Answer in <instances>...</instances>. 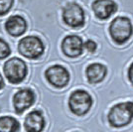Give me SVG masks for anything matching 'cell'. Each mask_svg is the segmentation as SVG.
Listing matches in <instances>:
<instances>
[{
    "label": "cell",
    "mask_w": 133,
    "mask_h": 132,
    "mask_svg": "<svg viewBox=\"0 0 133 132\" xmlns=\"http://www.w3.org/2000/svg\"><path fill=\"white\" fill-rule=\"evenodd\" d=\"M107 120L113 128H122L129 125L133 120V101L114 104L107 114Z\"/></svg>",
    "instance_id": "cell-1"
},
{
    "label": "cell",
    "mask_w": 133,
    "mask_h": 132,
    "mask_svg": "<svg viewBox=\"0 0 133 132\" xmlns=\"http://www.w3.org/2000/svg\"><path fill=\"white\" fill-rule=\"evenodd\" d=\"M109 34L115 44L123 45L126 43L133 34L131 20L125 16H118L114 18L109 25Z\"/></svg>",
    "instance_id": "cell-2"
},
{
    "label": "cell",
    "mask_w": 133,
    "mask_h": 132,
    "mask_svg": "<svg viewBox=\"0 0 133 132\" xmlns=\"http://www.w3.org/2000/svg\"><path fill=\"white\" fill-rule=\"evenodd\" d=\"M3 72L9 83L13 84L22 83L27 76L28 69L26 63L19 58H11L3 66Z\"/></svg>",
    "instance_id": "cell-3"
},
{
    "label": "cell",
    "mask_w": 133,
    "mask_h": 132,
    "mask_svg": "<svg viewBox=\"0 0 133 132\" xmlns=\"http://www.w3.org/2000/svg\"><path fill=\"white\" fill-rule=\"evenodd\" d=\"M91 106L92 97L83 89H77L72 91L69 97V108L76 115L83 116L87 114Z\"/></svg>",
    "instance_id": "cell-4"
},
{
    "label": "cell",
    "mask_w": 133,
    "mask_h": 132,
    "mask_svg": "<svg viewBox=\"0 0 133 132\" xmlns=\"http://www.w3.org/2000/svg\"><path fill=\"white\" fill-rule=\"evenodd\" d=\"M18 51L23 57L30 60H36L44 54L45 46L39 37L27 36L19 41Z\"/></svg>",
    "instance_id": "cell-5"
},
{
    "label": "cell",
    "mask_w": 133,
    "mask_h": 132,
    "mask_svg": "<svg viewBox=\"0 0 133 132\" xmlns=\"http://www.w3.org/2000/svg\"><path fill=\"white\" fill-rule=\"evenodd\" d=\"M64 22L72 28H81L84 25L85 15L83 7L76 2L68 3L62 12Z\"/></svg>",
    "instance_id": "cell-6"
},
{
    "label": "cell",
    "mask_w": 133,
    "mask_h": 132,
    "mask_svg": "<svg viewBox=\"0 0 133 132\" xmlns=\"http://www.w3.org/2000/svg\"><path fill=\"white\" fill-rule=\"evenodd\" d=\"M45 77L51 85L57 88H65L70 82V74L65 67L61 65H54L47 69Z\"/></svg>",
    "instance_id": "cell-7"
},
{
    "label": "cell",
    "mask_w": 133,
    "mask_h": 132,
    "mask_svg": "<svg viewBox=\"0 0 133 132\" xmlns=\"http://www.w3.org/2000/svg\"><path fill=\"white\" fill-rule=\"evenodd\" d=\"M13 107L17 114H22L35 102V94L31 88H21L13 95Z\"/></svg>",
    "instance_id": "cell-8"
},
{
    "label": "cell",
    "mask_w": 133,
    "mask_h": 132,
    "mask_svg": "<svg viewBox=\"0 0 133 132\" xmlns=\"http://www.w3.org/2000/svg\"><path fill=\"white\" fill-rule=\"evenodd\" d=\"M63 53L69 58H78L83 52V39L78 35H68L62 41Z\"/></svg>",
    "instance_id": "cell-9"
},
{
    "label": "cell",
    "mask_w": 133,
    "mask_h": 132,
    "mask_svg": "<svg viewBox=\"0 0 133 132\" xmlns=\"http://www.w3.org/2000/svg\"><path fill=\"white\" fill-rule=\"evenodd\" d=\"M91 8L96 18L106 20L117 11V4L113 0H94Z\"/></svg>",
    "instance_id": "cell-10"
},
{
    "label": "cell",
    "mask_w": 133,
    "mask_h": 132,
    "mask_svg": "<svg viewBox=\"0 0 133 132\" xmlns=\"http://www.w3.org/2000/svg\"><path fill=\"white\" fill-rule=\"evenodd\" d=\"M46 121L44 115L40 110H33L29 112L24 121L26 132H42L44 130Z\"/></svg>",
    "instance_id": "cell-11"
},
{
    "label": "cell",
    "mask_w": 133,
    "mask_h": 132,
    "mask_svg": "<svg viewBox=\"0 0 133 132\" xmlns=\"http://www.w3.org/2000/svg\"><path fill=\"white\" fill-rule=\"evenodd\" d=\"M5 30L13 37H19L26 32L27 22L21 15H13L6 20Z\"/></svg>",
    "instance_id": "cell-12"
},
{
    "label": "cell",
    "mask_w": 133,
    "mask_h": 132,
    "mask_svg": "<svg viewBox=\"0 0 133 132\" xmlns=\"http://www.w3.org/2000/svg\"><path fill=\"white\" fill-rule=\"evenodd\" d=\"M107 75V68L103 64L100 63H92L87 67L85 76L89 83H101Z\"/></svg>",
    "instance_id": "cell-13"
},
{
    "label": "cell",
    "mask_w": 133,
    "mask_h": 132,
    "mask_svg": "<svg viewBox=\"0 0 133 132\" xmlns=\"http://www.w3.org/2000/svg\"><path fill=\"white\" fill-rule=\"evenodd\" d=\"M20 130V123L12 116L0 117V132H18Z\"/></svg>",
    "instance_id": "cell-14"
},
{
    "label": "cell",
    "mask_w": 133,
    "mask_h": 132,
    "mask_svg": "<svg viewBox=\"0 0 133 132\" xmlns=\"http://www.w3.org/2000/svg\"><path fill=\"white\" fill-rule=\"evenodd\" d=\"M10 54H11V49L9 44L5 40L0 38V60L6 59Z\"/></svg>",
    "instance_id": "cell-15"
},
{
    "label": "cell",
    "mask_w": 133,
    "mask_h": 132,
    "mask_svg": "<svg viewBox=\"0 0 133 132\" xmlns=\"http://www.w3.org/2000/svg\"><path fill=\"white\" fill-rule=\"evenodd\" d=\"M14 0H0V16H4L11 10Z\"/></svg>",
    "instance_id": "cell-16"
},
{
    "label": "cell",
    "mask_w": 133,
    "mask_h": 132,
    "mask_svg": "<svg viewBox=\"0 0 133 132\" xmlns=\"http://www.w3.org/2000/svg\"><path fill=\"white\" fill-rule=\"evenodd\" d=\"M83 48L88 51V53L89 54H94V52L97 49V45L94 42V40H87L83 43Z\"/></svg>",
    "instance_id": "cell-17"
},
{
    "label": "cell",
    "mask_w": 133,
    "mask_h": 132,
    "mask_svg": "<svg viewBox=\"0 0 133 132\" xmlns=\"http://www.w3.org/2000/svg\"><path fill=\"white\" fill-rule=\"evenodd\" d=\"M127 77H128V80H129L130 83L133 85V62L131 63V65L129 66V68H128Z\"/></svg>",
    "instance_id": "cell-18"
},
{
    "label": "cell",
    "mask_w": 133,
    "mask_h": 132,
    "mask_svg": "<svg viewBox=\"0 0 133 132\" xmlns=\"http://www.w3.org/2000/svg\"><path fill=\"white\" fill-rule=\"evenodd\" d=\"M3 88H4V81H3V77H2L1 74H0V90Z\"/></svg>",
    "instance_id": "cell-19"
}]
</instances>
